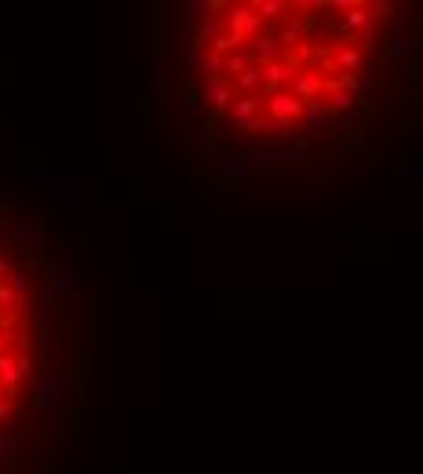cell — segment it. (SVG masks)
<instances>
[{
	"label": "cell",
	"instance_id": "1",
	"mask_svg": "<svg viewBox=\"0 0 423 474\" xmlns=\"http://www.w3.org/2000/svg\"><path fill=\"white\" fill-rule=\"evenodd\" d=\"M106 372H110V387H106V405L117 408L121 405V292L106 296Z\"/></svg>",
	"mask_w": 423,
	"mask_h": 474
},
{
	"label": "cell",
	"instance_id": "2",
	"mask_svg": "<svg viewBox=\"0 0 423 474\" xmlns=\"http://www.w3.org/2000/svg\"><path fill=\"white\" fill-rule=\"evenodd\" d=\"M241 161L256 164H274V168H292V164H307L310 161V142L307 139H292V142H256L241 150Z\"/></svg>",
	"mask_w": 423,
	"mask_h": 474
},
{
	"label": "cell",
	"instance_id": "3",
	"mask_svg": "<svg viewBox=\"0 0 423 474\" xmlns=\"http://www.w3.org/2000/svg\"><path fill=\"white\" fill-rule=\"evenodd\" d=\"M62 401H66V391H62V361L48 358L44 369H40L37 387H33V408L37 413H59Z\"/></svg>",
	"mask_w": 423,
	"mask_h": 474
},
{
	"label": "cell",
	"instance_id": "4",
	"mask_svg": "<svg viewBox=\"0 0 423 474\" xmlns=\"http://www.w3.org/2000/svg\"><path fill=\"white\" fill-rule=\"evenodd\" d=\"M77 292V267H73V252L70 248H59L48 263V296L55 299H66Z\"/></svg>",
	"mask_w": 423,
	"mask_h": 474
},
{
	"label": "cell",
	"instance_id": "5",
	"mask_svg": "<svg viewBox=\"0 0 423 474\" xmlns=\"http://www.w3.org/2000/svg\"><path fill=\"white\" fill-rule=\"evenodd\" d=\"M59 343H62V317H59V299L48 296L44 303V314H40V329H37V347L40 354L48 358H59Z\"/></svg>",
	"mask_w": 423,
	"mask_h": 474
},
{
	"label": "cell",
	"instance_id": "6",
	"mask_svg": "<svg viewBox=\"0 0 423 474\" xmlns=\"http://www.w3.org/2000/svg\"><path fill=\"white\" fill-rule=\"evenodd\" d=\"M252 168L248 161H241V154H234V157H204L201 161V176H208V179H226V183H248L252 179Z\"/></svg>",
	"mask_w": 423,
	"mask_h": 474
},
{
	"label": "cell",
	"instance_id": "7",
	"mask_svg": "<svg viewBox=\"0 0 423 474\" xmlns=\"http://www.w3.org/2000/svg\"><path fill=\"white\" fill-rule=\"evenodd\" d=\"M0 245H4L11 255H33L44 248V230L40 226H11L0 230Z\"/></svg>",
	"mask_w": 423,
	"mask_h": 474
},
{
	"label": "cell",
	"instance_id": "8",
	"mask_svg": "<svg viewBox=\"0 0 423 474\" xmlns=\"http://www.w3.org/2000/svg\"><path fill=\"white\" fill-rule=\"evenodd\" d=\"M30 372V354H0V387H4L8 401L18 398V383H23V376Z\"/></svg>",
	"mask_w": 423,
	"mask_h": 474
},
{
	"label": "cell",
	"instance_id": "9",
	"mask_svg": "<svg viewBox=\"0 0 423 474\" xmlns=\"http://www.w3.org/2000/svg\"><path fill=\"white\" fill-rule=\"evenodd\" d=\"M226 30H234L245 37V44L248 40H256L259 30H263V18L252 11V4H234V8H226Z\"/></svg>",
	"mask_w": 423,
	"mask_h": 474
},
{
	"label": "cell",
	"instance_id": "10",
	"mask_svg": "<svg viewBox=\"0 0 423 474\" xmlns=\"http://www.w3.org/2000/svg\"><path fill=\"white\" fill-rule=\"evenodd\" d=\"M201 99L208 102V110L212 114H226L230 106H234V80H226V77H219V80H208V84H201Z\"/></svg>",
	"mask_w": 423,
	"mask_h": 474
},
{
	"label": "cell",
	"instance_id": "11",
	"mask_svg": "<svg viewBox=\"0 0 423 474\" xmlns=\"http://www.w3.org/2000/svg\"><path fill=\"white\" fill-rule=\"evenodd\" d=\"M263 106H266V114L278 117V121H300V117H303V99H295V95L285 92V88H281V92H270Z\"/></svg>",
	"mask_w": 423,
	"mask_h": 474
},
{
	"label": "cell",
	"instance_id": "12",
	"mask_svg": "<svg viewBox=\"0 0 423 474\" xmlns=\"http://www.w3.org/2000/svg\"><path fill=\"white\" fill-rule=\"evenodd\" d=\"M321 106H325V114H332V117H347L354 106H357V95H350L347 88H340V80H325Z\"/></svg>",
	"mask_w": 423,
	"mask_h": 474
},
{
	"label": "cell",
	"instance_id": "13",
	"mask_svg": "<svg viewBox=\"0 0 423 474\" xmlns=\"http://www.w3.org/2000/svg\"><path fill=\"white\" fill-rule=\"evenodd\" d=\"M259 95H238L234 99V106L226 110V121H230V128H238V132H248L252 128V121L259 117Z\"/></svg>",
	"mask_w": 423,
	"mask_h": 474
},
{
	"label": "cell",
	"instance_id": "14",
	"mask_svg": "<svg viewBox=\"0 0 423 474\" xmlns=\"http://www.w3.org/2000/svg\"><path fill=\"white\" fill-rule=\"evenodd\" d=\"M44 186L55 201L62 205H73L77 201V176L73 171H44Z\"/></svg>",
	"mask_w": 423,
	"mask_h": 474
},
{
	"label": "cell",
	"instance_id": "15",
	"mask_svg": "<svg viewBox=\"0 0 423 474\" xmlns=\"http://www.w3.org/2000/svg\"><path fill=\"white\" fill-rule=\"evenodd\" d=\"M412 48H416V33H412V26H409V23H398L394 33H391V40H387V51H384V55H387L391 62H398V59H409Z\"/></svg>",
	"mask_w": 423,
	"mask_h": 474
},
{
	"label": "cell",
	"instance_id": "16",
	"mask_svg": "<svg viewBox=\"0 0 423 474\" xmlns=\"http://www.w3.org/2000/svg\"><path fill=\"white\" fill-rule=\"evenodd\" d=\"M321 92H325L321 73H314V70H295V77H292V95H295V99L310 102V99H321Z\"/></svg>",
	"mask_w": 423,
	"mask_h": 474
},
{
	"label": "cell",
	"instance_id": "17",
	"mask_svg": "<svg viewBox=\"0 0 423 474\" xmlns=\"http://www.w3.org/2000/svg\"><path fill=\"white\" fill-rule=\"evenodd\" d=\"M394 176H372L369 179V190H365V201L376 205V208H384V205H394Z\"/></svg>",
	"mask_w": 423,
	"mask_h": 474
},
{
	"label": "cell",
	"instance_id": "18",
	"mask_svg": "<svg viewBox=\"0 0 423 474\" xmlns=\"http://www.w3.org/2000/svg\"><path fill=\"white\" fill-rule=\"evenodd\" d=\"M248 51H252V62H256V66H270V62L281 59L278 37H256V40H248Z\"/></svg>",
	"mask_w": 423,
	"mask_h": 474
},
{
	"label": "cell",
	"instance_id": "19",
	"mask_svg": "<svg viewBox=\"0 0 423 474\" xmlns=\"http://www.w3.org/2000/svg\"><path fill=\"white\" fill-rule=\"evenodd\" d=\"M259 73H263V88H266V95H270V92H281L285 84L295 77V70L288 66V62H281V59L270 62V66H259Z\"/></svg>",
	"mask_w": 423,
	"mask_h": 474
},
{
	"label": "cell",
	"instance_id": "20",
	"mask_svg": "<svg viewBox=\"0 0 423 474\" xmlns=\"http://www.w3.org/2000/svg\"><path fill=\"white\" fill-rule=\"evenodd\" d=\"M226 33V11H216V15H204L197 23V40L212 44V40H219Z\"/></svg>",
	"mask_w": 423,
	"mask_h": 474
},
{
	"label": "cell",
	"instance_id": "21",
	"mask_svg": "<svg viewBox=\"0 0 423 474\" xmlns=\"http://www.w3.org/2000/svg\"><path fill=\"white\" fill-rule=\"evenodd\" d=\"M179 44H183V55H179V62H186V66L190 70H194L197 66V62L208 55V44H204V40H197V37H190L186 30L179 33Z\"/></svg>",
	"mask_w": 423,
	"mask_h": 474
},
{
	"label": "cell",
	"instance_id": "22",
	"mask_svg": "<svg viewBox=\"0 0 423 474\" xmlns=\"http://www.w3.org/2000/svg\"><path fill=\"white\" fill-rule=\"evenodd\" d=\"M197 77H201V84H208V80H219V73L226 70V59L223 55H216V51H208L201 62H197Z\"/></svg>",
	"mask_w": 423,
	"mask_h": 474
},
{
	"label": "cell",
	"instance_id": "23",
	"mask_svg": "<svg viewBox=\"0 0 423 474\" xmlns=\"http://www.w3.org/2000/svg\"><path fill=\"white\" fill-rule=\"evenodd\" d=\"M310 26H314L310 18H303V15H292L288 23H285V30H281V40H278V44L295 48V44H300V33H303V30H310Z\"/></svg>",
	"mask_w": 423,
	"mask_h": 474
},
{
	"label": "cell",
	"instance_id": "24",
	"mask_svg": "<svg viewBox=\"0 0 423 474\" xmlns=\"http://www.w3.org/2000/svg\"><path fill=\"white\" fill-rule=\"evenodd\" d=\"M332 59L340 62V66H343L347 73H357V66H362V59H365V55L357 51L354 44H336V48H332Z\"/></svg>",
	"mask_w": 423,
	"mask_h": 474
},
{
	"label": "cell",
	"instance_id": "25",
	"mask_svg": "<svg viewBox=\"0 0 423 474\" xmlns=\"http://www.w3.org/2000/svg\"><path fill=\"white\" fill-rule=\"evenodd\" d=\"M18 456H23V435H18V430L0 435V460H4V463H15Z\"/></svg>",
	"mask_w": 423,
	"mask_h": 474
},
{
	"label": "cell",
	"instance_id": "26",
	"mask_svg": "<svg viewBox=\"0 0 423 474\" xmlns=\"http://www.w3.org/2000/svg\"><path fill=\"white\" fill-rule=\"evenodd\" d=\"M365 26H372V15H369V8H365V4H357L354 11H347V18H343V26H340V30L354 37V33H362Z\"/></svg>",
	"mask_w": 423,
	"mask_h": 474
},
{
	"label": "cell",
	"instance_id": "27",
	"mask_svg": "<svg viewBox=\"0 0 423 474\" xmlns=\"http://www.w3.org/2000/svg\"><path fill=\"white\" fill-rule=\"evenodd\" d=\"M336 164H340V176H350V171H357V168H365L369 164V157H365V150H347V154H336Z\"/></svg>",
	"mask_w": 423,
	"mask_h": 474
},
{
	"label": "cell",
	"instance_id": "28",
	"mask_svg": "<svg viewBox=\"0 0 423 474\" xmlns=\"http://www.w3.org/2000/svg\"><path fill=\"white\" fill-rule=\"evenodd\" d=\"M234 88H241V95H256V92L263 88V73H259V66H248L241 77H234Z\"/></svg>",
	"mask_w": 423,
	"mask_h": 474
},
{
	"label": "cell",
	"instance_id": "29",
	"mask_svg": "<svg viewBox=\"0 0 423 474\" xmlns=\"http://www.w3.org/2000/svg\"><path fill=\"white\" fill-rule=\"evenodd\" d=\"M303 121H307V128H310V132H317V128H325L329 114H325L321 99H310V102H303Z\"/></svg>",
	"mask_w": 423,
	"mask_h": 474
},
{
	"label": "cell",
	"instance_id": "30",
	"mask_svg": "<svg viewBox=\"0 0 423 474\" xmlns=\"http://www.w3.org/2000/svg\"><path fill=\"white\" fill-rule=\"evenodd\" d=\"M150 88H154V92H164V88H168V62H164L161 51H157L154 62H150Z\"/></svg>",
	"mask_w": 423,
	"mask_h": 474
},
{
	"label": "cell",
	"instance_id": "31",
	"mask_svg": "<svg viewBox=\"0 0 423 474\" xmlns=\"http://www.w3.org/2000/svg\"><path fill=\"white\" fill-rule=\"evenodd\" d=\"M248 66H256V62H252V51H248V44H245L241 51L226 55V70H223V73H234V77H241Z\"/></svg>",
	"mask_w": 423,
	"mask_h": 474
},
{
	"label": "cell",
	"instance_id": "32",
	"mask_svg": "<svg viewBox=\"0 0 423 474\" xmlns=\"http://www.w3.org/2000/svg\"><path fill=\"white\" fill-rule=\"evenodd\" d=\"M419 106H423V95H419V88H401L398 92V114H416L419 110Z\"/></svg>",
	"mask_w": 423,
	"mask_h": 474
},
{
	"label": "cell",
	"instance_id": "33",
	"mask_svg": "<svg viewBox=\"0 0 423 474\" xmlns=\"http://www.w3.org/2000/svg\"><path fill=\"white\" fill-rule=\"evenodd\" d=\"M347 215H350V212H336V208H310V212H307V219H310V223H336V226H343V223H347Z\"/></svg>",
	"mask_w": 423,
	"mask_h": 474
},
{
	"label": "cell",
	"instance_id": "34",
	"mask_svg": "<svg viewBox=\"0 0 423 474\" xmlns=\"http://www.w3.org/2000/svg\"><path fill=\"white\" fill-rule=\"evenodd\" d=\"M252 11H256L259 18H274V15H285L288 4L285 0H252Z\"/></svg>",
	"mask_w": 423,
	"mask_h": 474
},
{
	"label": "cell",
	"instance_id": "35",
	"mask_svg": "<svg viewBox=\"0 0 423 474\" xmlns=\"http://www.w3.org/2000/svg\"><path fill=\"white\" fill-rule=\"evenodd\" d=\"M186 11L204 18V15H216V11H226V8H223V0H186Z\"/></svg>",
	"mask_w": 423,
	"mask_h": 474
},
{
	"label": "cell",
	"instance_id": "36",
	"mask_svg": "<svg viewBox=\"0 0 423 474\" xmlns=\"http://www.w3.org/2000/svg\"><path fill=\"white\" fill-rule=\"evenodd\" d=\"M376 44H379V37H376V26H365L362 33H357V40H354V48L362 51V55H372V51H376Z\"/></svg>",
	"mask_w": 423,
	"mask_h": 474
},
{
	"label": "cell",
	"instance_id": "37",
	"mask_svg": "<svg viewBox=\"0 0 423 474\" xmlns=\"http://www.w3.org/2000/svg\"><path fill=\"white\" fill-rule=\"evenodd\" d=\"M365 8H369V15H372V23H376V18H394V11H398L394 0H369Z\"/></svg>",
	"mask_w": 423,
	"mask_h": 474
},
{
	"label": "cell",
	"instance_id": "38",
	"mask_svg": "<svg viewBox=\"0 0 423 474\" xmlns=\"http://www.w3.org/2000/svg\"><path fill=\"white\" fill-rule=\"evenodd\" d=\"M357 73H362L365 92H372V84H376V59H372V55H365V59H362V66H357Z\"/></svg>",
	"mask_w": 423,
	"mask_h": 474
},
{
	"label": "cell",
	"instance_id": "39",
	"mask_svg": "<svg viewBox=\"0 0 423 474\" xmlns=\"http://www.w3.org/2000/svg\"><path fill=\"white\" fill-rule=\"evenodd\" d=\"M8 285H11V292H15L18 299H23V296L30 292V277H26L23 270H11V274H8Z\"/></svg>",
	"mask_w": 423,
	"mask_h": 474
},
{
	"label": "cell",
	"instance_id": "40",
	"mask_svg": "<svg viewBox=\"0 0 423 474\" xmlns=\"http://www.w3.org/2000/svg\"><path fill=\"white\" fill-rule=\"evenodd\" d=\"M336 230H340V233H362V230H365V215H362V212H350L347 223L336 226Z\"/></svg>",
	"mask_w": 423,
	"mask_h": 474
},
{
	"label": "cell",
	"instance_id": "41",
	"mask_svg": "<svg viewBox=\"0 0 423 474\" xmlns=\"http://www.w3.org/2000/svg\"><path fill=\"white\" fill-rule=\"evenodd\" d=\"M292 59H300V62H307V66H314V59H317V51L310 48V40H300V44L292 48Z\"/></svg>",
	"mask_w": 423,
	"mask_h": 474
},
{
	"label": "cell",
	"instance_id": "42",
	"mask_svg": "<svg viewBox=\"0 0 423 474\" xmlns=\"http://www.w3.org/2000/svg\"><path fill=\"white\" fill-rule=\"evenodd\" d=\"M219 219L223 223H248V212H241V208H219Z\"/></svg>",
	"mask_w": 423,
	"mask_h": 474
},
{
	"label": "cell",
	"instance_id": "43",
	"mask_svg": "<svg viewBox=\"0 0 423 474\" xmlns=\"http://www.w3.org/2000/svg\"><path fill=\"white\" fill-rule=\"evenodd\" d=\"M325 183H329V176H325V171H314V176H307V179H303L307 193H317V190H321Z\"/></svg>",
	"mask_w": 423,
	"mask_h": 474
},
{
	"label": "cell",
	"instance_id": "44",
	"mask_svg": "<svg viewBox=\"0 0 423 474\" xmlns=\"http://www.w3.org/2000/svg\"><path fill=\"white\" fill-rule=\"evenodd\" d=\"M340 88H347L350 95H357V92H365V84H362V77L347 73V77H340Z\"/></svg>",
	"mask_w": 423,
	"mask_h": 474
},
{
	"label": "cell",
	"instance_id": "45",
	"mask_svg": "<svg viewBox=\"0 0 423 474\" xmlns=\"http://www.w3.org/2000/svg\"><path fill=\"white\" fill-rule=\"evenodd\" d=\"M15 303H18V296L11 292V285L0 281V310H4V307H15Z\"/></svg>",
	"mask_w": 423,
	"mask_h": 474
},
{
	"label": "cell",
	"instance_id": "46",
	"mask_svg": "<svg viewBox=\"0 0 423 474\" xmlns=\"http://www.w3.org/2000/svg\"><path fill=\"white\" fill-rule=\"evenodd\" d=\"M154 132H157V121L142 117V146H154Z\"/></svg>",
	"mask_w": 423,
	"mask_h": 474
},
{
	"label": "cell",
	"instance_id": "47",
	"mask_svg": "<svg viewBox=\"0 0 423 474\" xmlns=\"http://www.w3.org/2000/svg\"><path fill=\"white\" fill-rule=\"evenodd\" d=\"M398 171H401V176H423V168H419V164H412V157H401Z\"/></svg>",
	"mask_w": 423,
	"mask_h": 474
},
{
	"label": "cell",
	"instance_id": "48",
	"mask_svg": "<svg viewBox=\"0 0 423 474\" xmlns=\"http://www.w3.org/2000/svg\"><path fill=\"white\" fill-rule=\"evenodd\" d=\"M11 339H15V343H18V351H23V354H26V351H30V329H23V325H18V332H15V336H11Z\"/></svg>",
	"mask_w": 423,
	"mask_h": 474
},
{
	"label": "cell",
	"instance_id": "49",
	"mask_svg": "<svg viewBox=\"0 0 423 474\" xmlns=\"http://www.w3.org/2000/svg\"><path fill=\"white\" fill-rule=\"evenodd\" d=\"M325 8H332V11H354V8H357V0H329Z\"/></svg>",
	"mask_w": 423,
	"mask_h": 474
},
{
	"label": "cell",
	"instance_id": "50",
	"mask_svg": "<svg viewBox=\"0 0 423 474\" xmlns=\"http://www.w3.org/2000/svg\"><path fill=\"white\" fill-rule=\"evenodd\" d=\"M164 132H176V117H168V114H161V121H157Z\"/></svg>",
	"mask_w": 423,
	"mask_h": 474
},
{
	"label": "cell",
	"instance_id": "51",
	"mask_svg": "<svg viewBox=\"0 0 423 474\" xmlns=\"http://www.w3.org/2000/svg\"><path fill=\"white\" fill-rule=\"evenodd\" d=\"M11 413H15V408H11V401L4 398V401H0V423H4V420H8Z\"/></svg>",
	"mask_w": 423,
	"mask_h": 474
},
{
	"label": "cell",
	"instance_id": "52",
	"mask_svg": "<svg viewBox=\"0 0 423 474\" xmlns=\"http://www.w3.org/2000/svg\"><path fill=\"white\" fill-rule=\"evenodd\" d=\"M44 452H48V460L55 463V460H59V442H48V449H44Z\"/></svg>",
	"mask_w": 423,
	"mask_h": 474
},
{
	"label": "cell",
	"instance_id": "53",
	"mask_svg": "<svg viewBox=\"0 0 423 474\" xmlns=\"http://www.w3.org/2000/svg\"><path fill=\"white\" fill-rule=\"evenodd\" d=\"M15 176V164H0V179H11Z\"/></svg>",
	"mask_w": 423,
	"mask_h": 474
},
{
	"label": "cell",
	"instance_id": "54",
	"mask_svg": "<svg viewBox=\"0 0 423 474\" xmlns=\"http://www.w3.org/2000/svg\"><path fill=\"white\" fill-rule=\"evenodd\" d=\"M8 343H11V336H8V332H0V354H8Z\"/></svg>",
	"mask_w": 423,
	"mask_h": 474
},
{
	"label": "cell",
	"instance_id": "55",
	"mask_svg": "<svg viewBox=\"0 0 423 474\" xmlns=\"http://www.w3.org/2000/svg\"><path fill=\"white\" fill-rule=\"evenodd\" d=\"M8 274H11V270H8V263H4V260H0V281H4V277H8Z\"/></svg>",
	"mask_w": 423,
	"mask_h": 474
},
{
	"label": "cell",
	"instance_id": "56",
	"mask_svg": "<svg viewBox=\"0 0 423 474\" xmlns=\"http://www.w3.org/2000/svg\"><path fill=\"white\" fill-rule=\"evenodd\" d=\"M4 398H8V394H4V387H0V401H4Z\"/></svg>",
	"mask_w": 423,
	"mask_h": 474
},
{
	"label": "cell",
	"instance_id": "57",
	"mask_svg": "<svg viewBox=\"0 0 423 474\" xmlns=\"http://www.w3.org/2000/svg\"><path fill=\"white\" fill-rule=\"evenodd\" d=\"M419 142H423V124H419Z\"/></svg>",
	"mask_w": 423,
	"mask_h": 474
},
{
	"label": "cell",
	"instance_id": "58",
	"mask_svg": "<svg viewBox=\"0 0 423 474\" xmlns=\"http://www.w3.org/2000/svg\"><path fill=\"white\" fill-rule=\"evenodd\" d=\"M73 474H84V470H80V467H77V470H73Z\"/></svg>",
	"mask_w": 423,
	"mask_h": 474
}]
</instances>
